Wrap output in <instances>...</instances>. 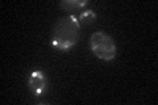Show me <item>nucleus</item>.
Returning a JSON list of instances; mask_svg holds the SVG:
<instances>
[{
	"label": "nucleus",
	"mask_w": 158,
	"mask_h": 105,
	"mask_svg": "<svg viewBox=\"0 0 158 105\" xmlns=\"http://www.w3.org/2000/svg\"><path fill=\"white\" fill-rule=\"evenodd\" d=\"M79 29H81L79 20L78 17L73 16V14L58 20L56 25H54V30H53V38H52L53 46L57 47L58 50H63V51L70 50L78 41Z\"/></svg>",
	"instance_id": "1"
},
{
	"label": "nucleus",
	"mask_w": 158,
	"mask_h": 105,
	"mask_svg": "<svg viewBox=\"0 0 158 105\" xmlns=\"http://www.w3.org/2000/svg\"><path fill=\"white\" fill-rule=\"evenodd\" d=\"M91 51L103 61H112L116 57V45L113 38L104 32H94L90 37Z\"/></svg>",
	"instance_id": "2"
},
{
	"label": "nucleus",
	"mask_w": 158,
	"mask_h": 105,
	"mask_svg": "<svg viewBox=\"0 0 158 105\" xmlns=\"http://www.w3.org/2000/svg\"><path fill=\"white\" fill-rule=\"evenodd\" d=\"M28 87L34 96H42L48 91V79L42 71H33L28 78Z\"/></svg>",
	"instance_id": "3"
},
{
	"label": "nucleus",
	"mask_w": 158,
	"mask_h": 105,
	"mask_svg": "<svg viewBox=\"0 0 158 105\" xmlns=\"http://www.w3.org/2000/svg\"><path fill=\"white\" fill-rule=\"evenodd\" d=\"M87 6L86 0H62L59 3V7L65 11H75V9H81Z\"/></svg>",
	"instance_id": "4"
},
{
	"label": "nucleus",
	"mask_w": 158,
	"mask_h": 105,
	"mask_svg": "<svg viewBox=\"0 0 158 105\" xmlns=\"http://www.w3.org/2000/svg\"><path fill=\"white\" fill-rule=\"evenodd\" d=\"M78 20H79L81 26H82V25H91L96 20V14H95V12H94V11H91V9H87V11L81 13V16H79Z\"/></svg>",
	"instance_id": "5"
}]
</instances>
